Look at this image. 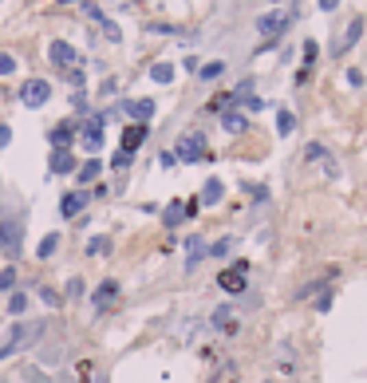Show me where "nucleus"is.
Returning <instances> with one entry per match:
<instances>
[{"label":"nucleus","mask_w":367,"mask_h":383,"mask_svg":"<svg viewBox=\"0 0 367 383\" xmlns=\"http://www.w3.org/2000/svg\"><path fill=\"white\" fill-rule=\"evenodd\" d=\"M222 127L229 130V135H241V130L249 127V119H245L241 111H222Z\"/></svg>","instance_id":"21"},{"label":"nucleus","mask_w":367,"mask_h":383,"mask_svg":"<svg viewBox=\"0 0 367 383\" xmlns=\"http://www.w3.org/2000/svg\"><path fill=\"white\" fill-rule=\"evenodd\" d=\"M186 249H190V269H193V265L202 261V253H206V241H202V237H190V241H186Z\"/></svg>","instance_id":"28"},{"label":"nucleus","mask_w":367,"mask_h":383,"mask_svg":"<svg viewBox=\"0 0 367 383\" xmlns=\"http://www.w3.org/2000/svg\"><path fill=\"white\" fill-rule=\"evenodd\" d=\"M320 8H324V12H335V8H340V0H316Z\"/></svg>","instance_id":"39"},{"label":"nucleus","mask_w":367,"mask_h":383,"mask_svg":"<svg viewBox=\"0 0 367 383\" xmlns=\"http://www.w3.org/2000/svg\"><path fill=\"white\" fill-rule=\"evenodd\" d=\"M12 143V127H4V123H0V146H8Z\"/></svg>","instance_id":"38"},{"label":"nucleus","mask_w":367,"mask_h":383,"mask_svg":"<svg viewBox=\"0 0 367 383\" xmlns=\"http://www.w3.org/2000/svg\"><path fill=\"white\" fill-rule=\"evenodd\" d=\"M87 202H91V190H71L60 198V213L64 218H80L83 209H87Z\"/></svg>","instance_id":"7"},{"label":"nucleus","mask_w":367,"mask_h":383,"mask_svg":"<svg viewBox=\"0 0 367 383\" xmlns=\"http://www.w3.org/2000/svg\"><path fill=\"white\" fill-rule=\"evenodd\" d=\"M364 28H367V24H364V16H355V20H351V24H348V32H344V40L335 44V56H348V51L355 48V44H359V36H364Z\"/></svg>","instance_id":"13"},{"label":"nucleus","mask_w":367,"mask_h":383,"mask_svg":"<svg viewBox=\"0 0 367 383\" xmlns=\"http://www.w3.org/2000/svg\"><path fill=\"white\" fill-rule=\"evenodd\" d=\"M229 249H233V237H222L213 249H209V257H229Z\"/></svg>","instance_id":"33"},{"label":"nucleus","mask_w":367,"mask_h":383,"mask_svg":"<svg viewBox=\"0 0 367 383\" xmlns=\"http://www.w3.org/2000/svg\"><path fill=\"white\" fill-rule=\"evenodd\" d=\"M150 80H154V83H170V80H174V67H170V64H154V67H150Z\"/></svg>","instance_id":"26"},{"label":"nucleus","mask_w":367,"mask_h":383,"mask_svg":"<svg viewBox=\"0 0 367 383\" xmlns=\"http://www.w3.org/2000/svg\"><path fill=\"white\" fill-rule=\"evenodd\" d=\"M209 324H213V328H222V332H237V320H233V308H229V304H222V308L209 316Z\"/></svg>","instance_id":"17"},{"label":"nucleus","mask_w":367,"mask_h":383,"mask_svg":"<svg viewBox=\"0 0 367 383\" xmlns=\"http://www.w3.org/2000/svg\"><path fill=\"white\" fill-rule=\"evenodd\" d=\"M87 253H91V257L111 253V237H107V233H99V237H91V241H87Z\"/></svg>","instance_id":"22"},{"label":"nucleus","mask_w":367,"mask_h":383,"mask_svg":"<svg viewBox=\"0 0 367 383\" xmlns=\"http://www.w3.org/2000/svg\"><path fill=\"white\" fill-rule=\"evenodd\" d=\"M24 308H28V292H12V301H8V312H12V316H20Z\"/></svg>","instance_id":"31"},{"label":"nucleus","mask_w":367,"mask_h":383,"mask_svg":"<svg viewBox=\"0 0 367 383\" xmlns=\"http://www.w3.org/2000/svg\"><path fill=\"white\" fill-rule=\"evenodd\" d=\"M276 130H281V135H292V130H296V115H292V111H276Z\"/></svg>","instance_id":"25"},{"label":"nucleus","mask_w":367,"mask_h":383,"mask_svg":"<svg viewBox=\"0 0 367 383\" xmlns=\"http://www.w3.org/2000/svg\"><path fill=\"white\" fill-rule=\"evenodd\" d=\"M130 162H134V154H130V150H119V154L111 159V166H115V170H127Z\"/></svg>","instance_id":"32"},{"label":"nucleus","mask_w":367,"mask_h":383,"mask_svg":"<svg viewBox=\"0 0 367 383\" xmlns=\"http://www.w3.org/2000/svg\"><path fill=\"white\" fill-rule=\"evenodd\" d=\"M324 288H332V281H328V277H320V281H312V285H304L300 288V301H312V297H316V292H324Z\"/></svg>","instance_id":"23"},{"label":"nucleus","mask_w":367,"mask_h":383,"mask_svg":"<svg viewBox=\"0 0 367 383\" xmlns=\"http://www.w3.org/2000/svg\"><path fill=\"white\" fill-rule=\"evenodd\" d=\"M51 99V83L48 80H28L24 83V87H20V103H24V107H44V103H48Z\"/></svg>","instance_id":"4"},{"label":"nucleus","mask_w":367,"mask_h":383,"mask_svg":"<svg viewBox=\"0 0 367 383\" xmlns=\"http://www.w3.org/2000/svg\"><path fill=\"white\" fill-rule=\"evenodd\" d=\"M64 4H80V0H64Z\"/></svg>","instance_id":"40"},{"label":"nucleus","mask_w":367,"mask_h":383,"mask_svg":"<svg viewBox=\"0 0 367 383\" xmlns=\"http://www.w3.org/2000/svg\"><path fill=\"white\" fill-rule=\"evenodd\" d=\"M198 206H202L198 198H190V202H170V206L162 209V225H166V229H174V225H182L186 218H193Z\"/></svg>","instance_id":"5"},{"label":"nucleus","mask_w":367,"mask_h":383,"mask_svg":"<svg viewBox=\"0 0 367 383\" xmlns=\"http://www.w3.org/2000/svg\"><path fill=\"white\" fill-rule=\"evenodd\" d=\"M119 292H123V288H119V281H103V285L95 288V297H91L95 312H107V308H111V304L119 301Z\"/></svg>","instance_id":"11"},{"label":"nucleus","mask_w":367,"mask_h":383,"mask_svg":"<svg viewBox=\"0 0 367 383\" xmlns=\"http://www.w3.org/2000/svg\"><path fill=\"white\" fill-rule=\"evenodd\" d=\"M56 245H60V233H48V237L40 241V249H36V257H40V261H48V257L56 253Z\"/></svg>","instance_id":"24"},{"label":"nucleus","mask_w":367,"mask_h":383,"mask_svg":"<svg viewBox=\"0 0 367 383\" xmlns=\"http://www.w3.org/2000/svg\"><path fill=\"white\" fill-rule=\"evenodd\" d=\"M245 272H249V265L237 261V269H225L222 277H217V285H222L225 292H245V285H249V281H245Z\"/></svg>","instance_id":"9"},{"label":"nucleus","mask_w":367,"mask_h":383,"mask_svg":"<svg viewBox=\"0 0 367 383\" xmlns=\"http://www.w3.org/2000/svg\"><path fill=\"white\" fill-rule=\"evenodd\" d=\"M198 76H202V80H222V76H225V64H222V60H213V64H206Z\"/></svg>","instance_id":"29"},{"label":"nucleus","mask_w":367,"mask_h":383,"mask_svg":"<svg viewBox=\"0 0 367 383\" xmlns=\"http://www.w3.org/2000/svg\"><path fill=\"white\" fill-rule=\"evenodd\" d=\"M48 170H51V174H75V170H80V162H75L71 150H51Z\"/></svg>","instance_id":"12"},{"label":"nucleus","mask_w":367,"mask_h":383,"mask_svg":"<svg viewBox=\"0 0 367 383\" xmlns=\"http://www.w3.org/2000/svg\"><path fill=\"white\" fill-rule=\"evenodd\" d=\"M51 146H56V150H67V143H71V139H75V127H71V123H60V127H51Z\"/></svg>","instance_id":"18"},{"label":"nucleus","mask_w":367,"mask_h":383,"mask_svg":"<svg viewBox=\"0 0 367 383\" xmlns=\"http://www.w3.org/2000/svg\"><path fill=\"white\" fill-rule=\"evenodd\" d=\"M40 336H44V320H32V324H16L8 340H12L16 348H28V344H36Z\"/></svg>","instance_id":"8"},{"label":"nucleus","mask_w":367,"mask_h":383,"mask_svg":"<svg viewBox=\"0 0 367 383\" xmlns=\"http://www.w3.org/2000/svg\"><path fill=\"white\" fill-rule=\"evenodd\" d=\"M328 308H332V288H324L316 297V312H328Z\"/></svg>","instance_id":"36"},{"label":"nucleus","mask_w":367,"mask_h":383,"mask_svg":"<svg viewBox=\"0 0 367 383\" xmlns=\"http://www.w3.org/2000/svg\"><path fill=\"white\" fill-rule=\"evenodd\" d=\"M146 135H150V127H146V123H130V127L123 130V150H130V154H134V150L146 143Z\"/></svg>","instance_id":"14"},{"label":"nucleus","mask_w":367,"mask_h":383,"mask_svg":"<svg viewBox=\"0 0 367 383\" xmlns=\"http://www.w3.org/2000/svg\"><path fill=\"white\" fill-rule=\"evenodd\" d=\"M348 83H351V87H359V83H364V71H359V67H351V71H348Z\"/></svg>","instance_id":"37"},{"label":"nucleus","mask_w":367,"mask_h":383,"mask_svg":"<svg viewBox=\"0 0 367 383\" xmlns=\"http://www.w3.org/2000/svg\"><path fill=\"white\" fill-rule=\"evenodd\" d=\"M83 150H91V154L103 150V119H99V115L83 123Z\"/></svg>","instance_id":"10"},{"label":"nucleus","mask_w":367,"mask_h":383,"mask_svg":"<svg viewBox=\"0 0 367 383\" xmlns=\"http://www.w3.org/2000/svg\"><path fill=\"white\" fill-rule=\"evenodd\" d=\"M304 162H328V150H324L320 143H308L304 146Z\"/></svg>","instance_id":"27"},{"label":"nucleus","mask_w":367,"mask_h":383,"mask_svg":"<svg viewBox=\"0 0 367 383\" xmlns=\"http://www.w3.org/2000/svg\"><path fill=\"white\" fill-rule=\"evenodd\" d=\"M288 24H292V12H288V8L285 12H265V16L257 20V32L272 44V40H281V36L288 32Z\"/></svg>","instance_id":"2"},{"label":"nucleus","mask_w":367,"mask_h":383,"mask_svg":"<svg viewBox=\"0 0 367 383\" xmlns=\"http://www.w3.org/2000/svg\"><path fill=\"white\" fill-rule=\"evenodd\" d=\"M20 237H24V222H20V218H4V222H0V249L8 257H16L20 249H24Z\"/></svg>","instance_id":"3"},{"label":"nucleus","mask_w":367,"mask_h":383,"mask_svg":"<svg viewBox=\"0 0 367 383\" xmlns=\"http://www.w3.org/2000/svg\"><path fill=\"white\" fill-rule=\"evenodd\" d=\"M222 198H225V182H222V178H209L206 190H202V198H198V202H202V206H217Z\"/></svg>","instance_id":"16"},{"label":"nucleus","mask_w":367,"mask_h":383,"mask_svg":"<svg viewBox=\"0 0 367 383\" xmlns=\"http://www.w3.org/2000/svg\"><path fill=\"white\" fill-rule=\"evenodd\" d=\"M316 40H308V44H304V67H312V64H316Z\"/></svg>","instance_id":"35"},{"label":"nucleus","mask_w":367,"mask_h":383,"mask_svg":"<svg viewBox=\"0 0 367 383\" xmlns=\"http://www.w3.org/2000/svg\"><path fill=\"white\" fill-rule=\"evenodd\" d=\"M123 111H127L134 123H150V119H154V99H130Z\"/></svg>","instance_id":"15"},{"label":"nucleus","mask_w":367,"mask_h":383,"mask_svg":"<svg viewBox=\"0 0 367 383\" xmlns=\"http://www.w3.org/2000/svg\"><path fill=\"white\" fill-rule=\"evenodd\" d=\"M87 16H91V20H95V24H99V28L107 32V40H119V24H115V20H107V16H103V12H99L95 4H87Z\"/></svg>","instance_id":"19"},{"label":"nucleus","mask_w":367,"mask_h":383,"mask_svg":"<svg viewBox=\"0 0 367 383\" xmlns=\"http://www.w3.org/2000/svg\"><path fill=\"white\" fill-rule=\"evenodd\" d=\"M12 285H16V269L4 265V269H0V292H12Z\"/></svg>","instance_id":"30"},{"label":"nucleus","mask_w":367,"mask_h":383,"mask_svg":"<svg viewBox=\"0 0 367 383\" xmlns=\"http://www.w3.org/2000/svg\"><path fill=\"white\" fill-rule=\"evenodd\" d=\"M99 170H103V162H99V159H87V162L80 166V170H75V178H80V186H91V182L99 178Z\"/></svg>","instance_id":"20"},{"label":"nucleus","mask_w":367,"mask_h":383,"mask_svg":"<svg viewBox=\"0 0 367 383\" xmlns=\"http://www.w3.org/2000/svg\"><path fill=\"white\" fill-rule=\"evenodd\" d=\"M12 71H16V60L8 51H0V76H12Z\"/></svg>","instance_id":"34"},{"label":"nucleus","mask_w":367,"mask_h":383,"mask_svg":"<svg viewBox=\"0 0 367 383\" xmlns=\"http://www.w3.org/2000/svg\"><path fill=\"white\" fill-rule=\"evenodd\" d=\"M48 60L56 67H67V71H71V67H80V51L71 48V44H64V40H51V44H48Z\"/></svg>","instance_id":"6"},{"label":"nucleus","mask_w":367,"mask_h":383,"mask_svg":"<svg viewBox=\"0 0 367 383\" xmlns=\"http://www.w3.org/2000/svg\"><path fill=\"white\" fill-rule=\"evenodd\" d=\"M174 154H178V162H202V159H209L206 135H202V130L182 135V139H178V146H174Z\"/></svg>","instance_id":"1"}]
</instances>
